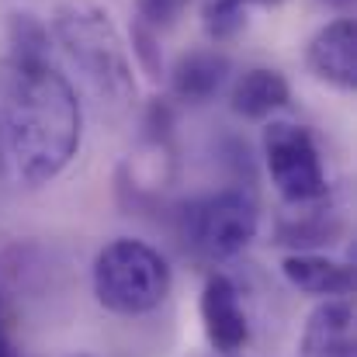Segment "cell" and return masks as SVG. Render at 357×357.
Here are the masks:
<instances>
[{"label":"cell","instance_id":"cell-5","mask_svg":"<svg viewBox=\"0 0 357 357\" xmlns=\"http://www.w3.org/2000/svg\"><path fill=\"white\" fill-rule=\"evenodd\" d=\"M264 163L271 184L288 205H309L330 198L326 167L312 132L298 121H271L264 128Z\"/></svg>","mask_w":357,"mask_h":357},{"label":"cell","instance_id":"cell-6","mask_svg":"<svg viewBox=\"0 0 357 357\" xmlns=\"http://www.w3.org/2000/svg\"><path fill=\"white\" fill-rule=\"evenodd\" d=\"M202 326L215 354H239L250 344V316L236 281L229 274H208L202 284Z\"/></svg>","mask_w":357,"mask_h":357},{"label":"cell","instance_id":"cell-18","mask_svg":"<svg viewBox=\"0 0 357 357\" xmlns=\"http://www.w3.org/2000/svg\"><path fill=\"white\" fill-rule=\"evenodd\" d=\"M246 3H264V7H278V3H284V0H246Z\"/></svg>","mask_w":357,"mask_h":357},{"label":"cell","instance_id":"cell-16","mask_svg":"<svg viewBox=\"0 0 357 357\" xmlns=\"http://www.w3.org/2000/svg\"><path fill=\"white\" fill-rule=\"evenodd\" d=\"M0 357H24L17 351L14 337H10V323H7V302H3V288H0Z\"/></svg>","mask_w":357,"mask_h":357},{"label":"cell","instance_id":"cell-13","mask_svg":"<svg viewBox=\"0 0 357 357\" xmlns=\"http://www.w3.org/2000/svg\"><path fill=\"white\" fill-rule=\"evenodd\" d=\"M246 0H202V24L212 42H229L246 28Z\"/></svg>","mask_w":357,"mask_h":357},{"label":"cell","instance_id":"cell-14","mask_svg":"<svg viewBox=\"0 0 357 357\" xmlns=\"http://www.w3.org/2000/svg\"><path fill=\"white\" fill-rule=\"evenodd\" d=\"M160 31H153L149 24H142L135 17V28H132V52L139 56V63L146 66L149 77H160L163 73V63H160Z\"/></svg>","mask_w":357,"mask_h":357},{"label":"cell","instance_id":"cell-4","mask_svg":"<svg viewBox=\"0 0 357 357\" xmlns=\"http://www.w3.org/2000/svg\"><path fill=\"white\" fill-rule=\"evenodd\" d=\"M260 229V212L250 191L222 188L202 198H191L177 212V236L184 250L198 260L222 264L243 253Z\"/></svg>","mask_w":357,"mask_h":357},{"label":"cell","instance_id":"cell-2","mask_svg":"<svg viewBox=\"0 0 357 357\" xmlns=\"http://www.w3.org/2000/svg\"><path fill=\"white\" fill-rule=\"evenodd\" d=\"M52 31L105 108L121 115L135 105L139 91L132 73V56L105 7L91 0H66L52 17Z\"/></svg>","mask_w":357,"mask_h":357},{"label":"cell","instance_id":"cell-8","mask_svg":"<svg viewBox=\"0 0 357 357\" xmlns=\"http://www.w3.org/2000/svg\"><path fill=\"white\" fill-rule=\"evenodd\" d=\"M298 357H354V309L347 298H323L309 312Z\"/></svg>","mask_w":357,"mask_h":357},{"label":"cell","instance_id":"cell-19","mask_svg":"<svg viewBox=\"0 0 357 357\" xmlns=\"http://www.w3.org/2000/svg\"><path fill=\"white\" fill-rule=\"evenodd\" d=\"M70 357H94V354H70Z\"/></svg>","mask_w":357,"mask_h":357},{"label":"cell","instance_id":"cell-12","mask_svg":"<svg viewBox=\"0 0 357 357\" xmlns=\"http://www.w3.org/2000/svg\"><path fill=\"white\" fill-rule=\"evenodd\" d=\"M305 212H298L295 219H281L278 222V243L281 246H295V250H312V246H330L344 233V222L333 208H326V198L298 205Z\"/></svg>","mask_w":357,"mask_h":357},{"label":"cell","instance_id":"cell-9","mask_svg":"<svg viewBox=\"0 0 357 357\" xmlns=\"http://www.w3.org/2000/svg\"><path fill=\"white\" fill-rule=\"evenodd\" d=\"M281 274L291 288L312 298H347L354 291V267L312 250H295L281 260Z\"/></svg>","mask_w":357,"mask_h":357},{"label":"cell","instance_id":"cell-7","mask_svg":"<svg viewBox=\"0 0 357 357\" xmlns=\"http://www.w3.org/2000/svg\"><path fill=\"white\" fill-rule=\"evenodd\" d=\"M305 66L316 80L354 91L357 87V28L351 17H337L323 24L305 45Z\"/></svg>","mask_w":357,"mask_h":357},{"label":"cell","instance_id":"cell-3","mask_svg":"<svg viewBox=\"0 0 357 357\" xmlns=\"http://www.w3.org/2000/svg\"><path fill=\"white\" fill-rule=\"evenodd\" d=\"M91 284L101 309L135 319L156 312L167 302L174 288V271L167 257L146 239L121 236L101 246V253L94 257Z\"/></svg>","mask_w":357,"mask_h":357},{"label":"cell","instance_id":"cell-1","mask_svg":"<svg viewBox=\"0 0 357 357\" xmlns=\"http://www.w3.org/2000/svg\"><path fill=\"white\" fill-rule=\"evenodd\" d=\"M80 139V98L49 56L45 24L10 14L0 66V167L7 163L17 184L42 188L73 163Z\"/></svg>","mask_w":357,"mask_h":357},{"label":"cell","instance_id":"cell-10","mask_svg":"<svg viewBox=\"0 0 357 357\" xmlns=\"http://www.w3.org/2000/svg\"><path fill=\"white\" fill-rule=\"evenodd\" d=\"M229 73H233V63L222 52H215V49H195V52H184L174 63L170 87H174L177 101L205 105V101H212L229 84Z\"/></svg>","mask_w":357,"mask_h":357},{"label":"cell","instance_id":"cell-15","mask_svg":"<svg viewBox=\"0 0 357 357\" xmlns=\"http://www.w3.org/2000/svg\"><path fill=\"white\" fill-rule=\"evenodd\" d=\"M184 7H188V0H139V21L149 24L153 31H160V28H170Z\"/></svg>","mask_w":357,"mask_h":357},{"label":"cell","instance_id":"cell-11","mask_svg":"<svg viewBox=\"0 0 357 357\" xmlns=\"http://www.w3.org/2000/svg\"><path fill=\"white\" fill-rule=\"evenodd\" d=\"M288 101H291V84L281 70H271V66H253L239 73L229 91V108L246 121L271 119L274 112L288 108Z\"/></svg>","mask_w":357,"mask_h":357},{"label":"cell","instance_id":"cell-17","mask_svg":"<svg viewBox=\"0 0 357 357\" xmlns=\"http://www.w3.org/2000/svg\"><path fill=\"white\" fill-rule=\"evenodd\" d=\"M323 3H330V7H340V10H344V7H351L354 0H323Z\"/></svg>","mask_w":357,"mask_h":357}]
</instances>
